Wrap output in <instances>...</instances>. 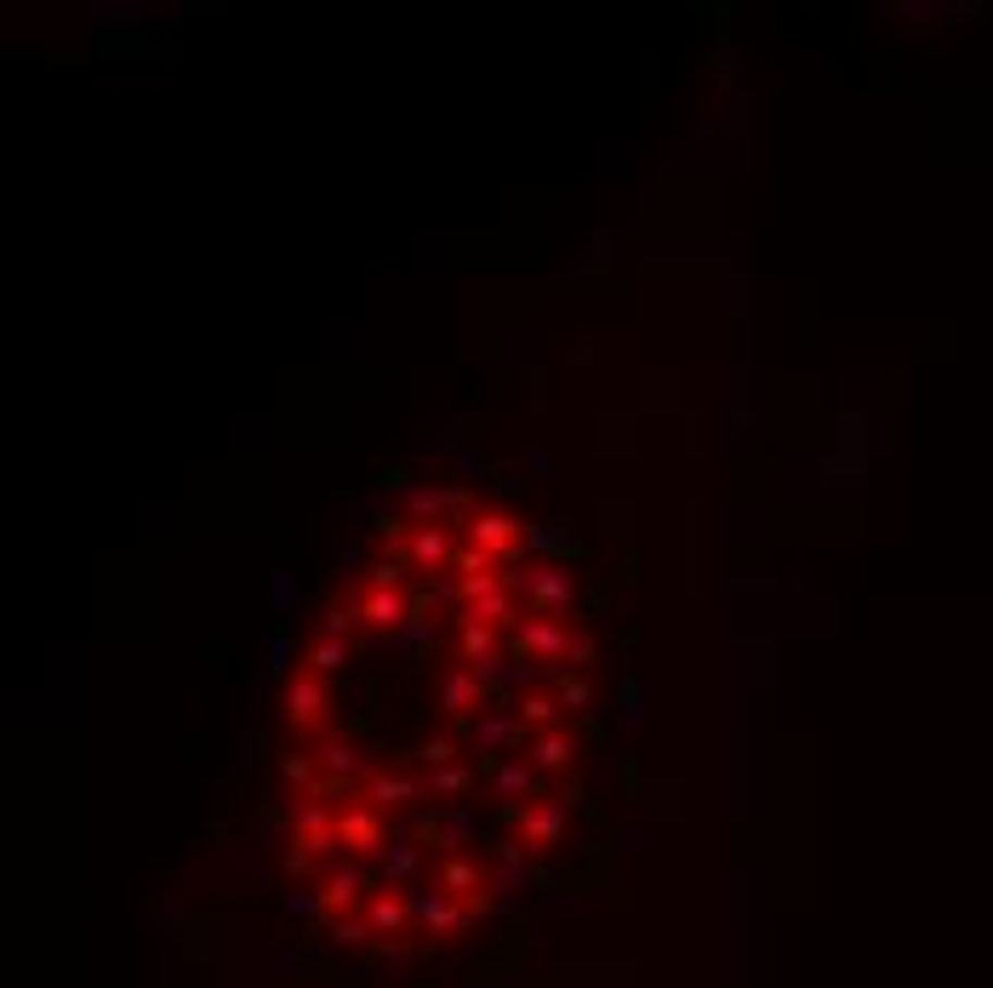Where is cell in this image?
<instances>
[{
    "label": "cell",
    "instance_id": "6da1fadb",
    "mask_svg": "<svg viewBox=\"0 0 993 988\" xmlns=\"http://www.w3.org/2000/svg\"><path fill=\"white\" fill-rule=\"evenodd\" d=\"M457 737H463V749L480 760V766L491 772L496 760H508V754H520L526 743H531V731H526V721H520V709H514L508 698H491L474 721H463L457 726Z\"/></svg>",
    "mask_w": 993,
    "mask_h": 988
},
{
    "label": "cell",
    "instance_id": "7a4b0ae2",
    "mask_svg": "<svg viewBox=\"0 0 993 988\" xmlns=\"http://www.w3.org/2000/svg\"><path fill=\"white\" fill-rule=\"evenodd\" d=\"M412 835L423 840V851H440L445 858H468V846L480 840V805L463 800V805H423L412 817Z\"/></svg>",
    "mask_w": 993,
    "mask_h": 988
},
{
    "label": "cell",
    "instance_id": "3957f363",
    "mask_svg": "<svg viewBox=\"0 0 993 988\" xmlns=\"http://www.w3.org/2000/svg\"><path fill=\"white\" fill-rule=\"evenodd\" d=\"M503 589L520 595L531 612H543V617H560L577 605V583H571V572H560L554 560H531L526 572H503Z\"/></svg>",
    "mask_w": 993,
    "mask_h": 988
},
{
    "label": "cell",
    "instance_id": "277c9868",
    "mask_svg": "<svg viewBox=\"0 0 993 988\" xmlns=\"http://www.w3.org/2000/svg\"><path fill=\"white\" fill-rule=\"evenodd\" d=\"M503 817H508V835L520 840L526 851H554L560 840H566V828H571V795L514 805V812H503Z\"/></svg>",
    "mask_w": 993,
    "mask_h": 988
},
{
    "label": "cell",
    "instance_id": "5b68a950",
    "mask_svg": "<svg viewBox=\"0 0 993 988\" xmlns=\"http://www.w3.org/2000/svg\"><path fill=\"white\" fill-rule=\"evenodd\" d=\"M360 800L382 817H400V812L417 817L423 805H435V789H428V772H372L360 783Z\"/></svg>",
    "mask_w": 993,
    "mask_h": 988
},
{
    "label": "cell",
    "instance_id": "8992f818",
    "mask_svg": "<svg viewBox=\"0 0 993 988\" xmlns=\"http://www.w3.org/2000/svg\"><path fill=\"white\" fill-rule=\"evenodd\" d=\"M337 851H343L349 863H366L377 851H389V817L372 812L366 800L337 805Z\"/></svg>",
    "mask_w": 993,
    "mask_h": 988
},
{
    "label": "cell",
    "instance_id": "52a82bcc",
    "mask_svg": "<svg viewBox=\"0 0 993 988\" xmlns=\"http://www.w3.org/2000/svg\"><path fill=\"white\" fill-rule=\"evenodd\" d=\"M463 531H468V543L486 549L491 560H520V549H526V521H514L508 509H480Z\"/></svg>",
    "mask_w": 993,
    "mask_h": 988
},
{
    "label": "cell",
    "instance_id": "ba28073f",
    "mask_svg": "<svg viewBox=\"0 0 993 988\" xmlns=\"http://www.w3.org/2000/svg\"><path fill=\"white\" fill-rule=\"evenodd\" d=\"M491 703V686L480 680V668H468V663H451L445 675H440V714L445 721H474Z\"/></svg>",
    "mask_w": 993,
    "mask_h": 988
},
{
    "label": "cell",
    "instance_id": "9c48e42d",
    "mask_svg": "<svg viewBox=\"0 0 993 988\" xmlns=\"http://www.w3.org/2000/svg\"><path fill=\"white\" fill-rule=\"evenodd\" d=\"M571 646V623L566 617H543L531 612L520 628H514V658H531V663H560Z\"/></svg>",
    "mask_w": 993,
    "mask_h": 988
},
{
    "label": "cell",
    "instance_id": "30bf717a",
    "mask_svg": "<svg viewBox=\"0 0 993 988\" xmlns=\"http://www.w3.org/2000/svg\"><path fill=\"white\" fill-rule=\"evenodd\" d=\"M331 698H337V691H331L320 675H314V668H303V675H291V680H286V721L298 726V731L326 726Z\"/></svg>",
    "mask_w": 993,
    "mask_h": 988
},
{
    "label": "cell",
    "instance_id": "8fae6325",
    "mask_svg": "<svg viewBox=\"0 0 993 988\" xmlns=\"http://www.w3.org/2000/svg\"><path fill=\"white\" fill-rule=\"evenodd\" d=\"M480 680L491 686V698H526V691H537L549 680V668L543 663H531V658H514V651H496L491 663H480Z\"/></svg>",
    "mask_w": 993,
    "mask_h": 988
},
{
    "label": "cell",
    "instance_id": "7c38bea8",
    "mask_svg": "<svg viewBox=\"0 0 993 988\" xmlns=\"http://www.w3.org/2000/svg\"><path fill=\"white\" fill-rule=\"evenodd\" d=\"M537 783H543V772H537L526 754H508V760H496V766L486 772V795H491V800H503L508 812H514V805H531Z\"/></svg>",
    "mask_w": 993,
    "mask_h": 988
},
{
    "label": "cell",
    "instance_id": "4fadbf2b",
    "mask_svg": "<svg viewBox=\"0 0 993 988\" xmlns=\"http://www.w3.org/2000/svg\"><path fill=\"white\" fill-rule=\"evenodd\" d=\"M577 754H582V743H577V731L571 726H554V731H537L531 743H526V760L537 772H571L577 766Z\"/></svg>",
    "mask_w": 993,
    "mask_h": 988
},
{
    "label": "cell",
    "instance_id": "5bb4252c",
    "mask_svg": "<svg viewBox=\"0 0 993 988\" xmlns=\"http://www.w3.org/2000/svg\"><path fill=\"white\" fill-rule=\"evenodd\" d=\"M405 623H412V600H405V589H366V600H360V628L400 635Z\"/></svg>",
    "mask_w": 993,
    "mask_h": 988
},
{
    "label": "cell",
    "instance_id": "9a60e30c",
    "mask_svg": "<svg viewBox=\"0 0 993 988\" xmlns=\"http://www.w3.org/2000/svg\"><path fill=\"white\" fill-rule=\"evenodd\" d=\"M451 554H457V543H451V526H412V537H405V560L423 566V572L451 566Z\"/></svg>",
    "mask_w": 993,
    "mask_h": 988
},
{
    "label": "cell",
    "instance_id": "2e32d148",
    "mask_svg": "<svg viewBox=\"0 0 993 988\" xmlns=\"http://www.w3.org/2000/svg\"><path fill=\"white\" fill-rule=\"evenodd\" d=\"M320 772H326L331 783H343V777H360V783H366V777H372L366 754H360V743H349V737H326V743H320Z\"/></svg>",
    "mask_w": 993,
    "mask_h": 988
},
{
    "label": "cell",
    "instance_id": "e0dca14e",
    "mask_svg": "<svg viewBox=\"0 0 993 988\" xmlns=\"http://www.w3.org/2000/svg\"><path fill=\"white\" fill-rule=\"evenodd\" d=\"M496 646H503V635H496V628H486V623H468V617H457V658H463L468 668H480V663H491V658H496Z\"/></svg>",
    "mask_w": 993,
    "mask_h": 988
},
{
    "label": "cell",
    "instance_id": "ac0fdd59",
    "mask_svg": "<svg viewBox=\"0 0 993 988\" xmlns=\"http://www.w3.org/2000/svg\"><path fill=\"white\" fill-rule=\"evenodd\" d=\"M514 709H520V721H526V731L537 737V731H554L560 726V698L554 691H526V698H514Z\"/></svg>",
    "mask_w": 993,
    "mask_h": 988
},
{
    "label": "cell",
    "instance_id": "d6986e66",
    "mask_svg": "<svg viewBox=\"0 0 993 988\" xmlns=\"http://www.w3.org/2000/svg\"><path fill=\"white\" fill-rule=\"evenodd\" d=\"M457 760H463V737H428V743H417L412 754H405V766L440 772V766H457Z\"/></svg>",
    "mask_w": 993,
    "mask_h": 988
},
{
    "label": "cell",
    "instance_id": "ffe728a7",
    "mask_svg": "<svg viewBox=\"0 0 993 988\" xmlns=\"http://www.w3.org/2000/svg\"><path fill=\"white\" fill-rule=\"evenodd\" d=\"M303 663H309L320 680L343 675V663H349V640H326V635H320V640H314V646L303 651Z\"/></svg>",
    "mask_w": 993,
    "mask_h": 988
},
{
    "label": "cell",
    "instance_id": "44dd1931",
    "mask_svg": "<svg viewBox=\"0 0 993 988\" xmlns=\"http://www.w3.org/2000/svg\"><path fill=\"white\" fill-rule=\"evenodd\" d=\"M526 549H537V554H566L571 549V531H566V521H537V526H526Z\"/></svg>",
    "mask_w": 993,
    "mask_h": 988
},
{
    "label": "cell",
    "instance_id": "7402d4cb",
    "mask_svg": "<svg viewBox=\"0 0 993 988\" xmlns=\"http://www.w3.org/2000/svg\"><path fill=\"white\" fill-rule=\"evenodd\" d=\"M554 698H560V709L582 714V709L594 703V686H589V675H560V680H554Z\"/></svg>",
    "mask_w": 993,
    "mask_h": 988
},
{
    "label": "cell",
    "instance_id": "603a6c76",
    "mask_svg": "<svg viewBox=\"0 0 993 988\" xmlns=\"http://www.w3.org/2000/svg\"><path fill=\"white\" fill-rule=\"evenodd\" d=\"M354 628H360V605H337V600H331L326 612H320V635H326V640H349Z\"/></svg>",
    "mask_w": 993,
    "mask_h": 988
},
{
    "label": "cell",
    "instance_id": "cb8c5ba5",
    "mask_svg": "<svg viewBox=\"0 0 993 988\" xmlns=\"http://www.w3.org/2000/svg\"><path fill=\"white\" fill-rule=\"evenodd\" d=\"M451 572H457V577H486V572H496V560L486 549H474V543H457V554H451Z\"/></svg>",
    "mask_w": 993,
    "mask_h": 988
},
{
    "label": "cell",
    "instance_id": "d4e9b609",
    "mask_svg": "<svg viewBox=\"0 0 993 988\" xmlns=\"http://www.w3.org/2000/svg\"><path fill=\"white\" fill-rule=\"evenodd\" d=\"M560 663H566V675H571V668L582 675V668L594 663V635H589V628H571V646H566V658H560Z\"/></svg>",
    "mask_w": 993,
    "mask_h": 988
},
{
    "label": "cell",
    "instance_id": "484cf974",
    "mask_svg": "<svg viewBox=\"0 0 993 988\" xmlns=\"http://www.w3.org/2000/svg\"><path fill=\"white\" fill-rule=\"evenodd\" d=\"M405 566H412V560H394V554H382L377 566H372V589H405Z\"/></svg>",
    "mask_w": 993,
    "mask_h": 988
},
{
    "label": "cell",
    "instance_id": "4316f807",
    "mask_svg": "<svg viewBox=\"0 0 993 988\" xmlns=\"http://www.w3.org/2000/svg\"><path fill=\"white\" fill-rule=\"evenodd\" d=\"M280 772H286V783H303L309 795L320 789V777H314V760H309V754H286V760H280Z\"/></svg>",
    "mask_w": 993,
    "mask_h": 988
},
{
    "label": "cell",
    "instance_id": "83f0119b",
    "mask_svg": "<svg viewBox=\"0 0 993 988\" xmlns=\"http://www.w3.org/2000/svg\"><path fill=\"white\" fill-rule=\"evenodd\" d=\"M428 640H435V617H412V623H405L400 635H394L400 651H417V646H428Z\"/></svg>",
    "mask_w": 993,
    "mask_h": 988
},
{
    "label": "cell",
    "instance_id": "f1b7e54d",
    "mask_svg": "<svg viewBox=\"0 0 993 988\" xmlns=\"http://www.w3.org/2000/svg\"><path fill=\"white\" fill-rule=\"evenodd\" d=\"M372 531H377V537H382V543H389V549H394V543H400V537H405V521H394V514H377V521H372Z\"/></svg>",
    "mask_w": 993,
    "mask_h": 988
}]
</instances>
